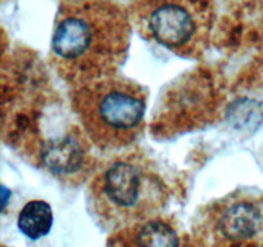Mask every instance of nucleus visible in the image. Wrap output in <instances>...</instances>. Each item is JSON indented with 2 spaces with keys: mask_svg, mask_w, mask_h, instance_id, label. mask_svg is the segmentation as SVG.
<instances>
[{
  "mask_svg": "<svg viewBox=\"0 0 263 247\" xmlns=\"http://www.w3.org/2000/svg\"><path fill=\"white\" fill-rule=\"evenodd\" d=\"M139 31L182 58H198L205 50L212 25V0H135Z\"/></svg>",
  "mask_w": 263,
  "mask_h": 247,
  "instance_id": "4",
  "label": "nucleus"
},
{
  "mask_svg": "<svg viewBox=\"0 0 263 247\" xmlns=\"http://www.w3.org/2000/svg\"><path fill=\"white\" fill-rule=\"evenodd\" d=\"M199 237L200 247H262L261 201L252 196H231L208 214Z\"/></svg>",
  "mask_w": 263,
  "mask_h": 247,
  "instance_id": "5",
  "label": "nucleus"
},
{
  "mask_svg": "<svg viewBox=\"0 0 263 247\" xmlns=\"http://www.w3.org/2000/svg\"><path fill=\"white\" fill-rule=\"evenodd\" d=\"M3 247H5V246H3Z\"/></svg>",
  "mask_w": 263,
  "mask_h": 247,
  "instance_id": "9",
  "label": "nucleus"
},
{
  "mask_svg": "<svg viewBox=\"0 0 263 247\" xmlns=\"http://www.w3.org/2000/svg\"><path fill=\"white\" fill-rule=\"evenodd\" d=\"M148 94L138 82L118 75L73 87L72 110L89 140L103 152L135 144L145 128Z\"/></svg>",
  "mask_w": 263,
  "mask_h": 247,
  "instance_id": "3",
  "label": "nucleus"
},
{
  "mask_svg": "<svg viewBox=\"0 0 263 247\" xmlns=\"http://www.w3.org/2000/svg\"><path fill=\"white\" fill-rule=\"evenodd\" d=\"M107 247H193L175 220L159 215L113 232Z\"/></svg>",
  "mask_w": 263,
  "mask_h": 247,
  "instance_id": "7",
  "label": "nucleus"
},
{
  "mask_svg": "<svg viewBox=\"0 0 263 247\" xmlns=\"http://www.w3.org/2000/svg\"><path fill=\"white\" fill-rule=\"evenodd\" d=\"M90 143L84 130L71 128L69 131L44 144L40 153L41 164L62 182L84 180L91 167Z\"/></svg>",
  "mask_w": 263,
  "mask_h": 247,
  "instance_id": "6",
  "label": "nucleus"
},
{
  "mask_svg": "<svg viewBox=\"0 0 263 247\" xmlns=\"http://www.w3.org/2000/svg\"><path fill=\"white\" fill-rule=\"evenodd\" d=\"M130 33L128 15L110 0H71L57 17L51 64L72 87L117 75Z\"/></svg>",
  "mask_w": 263,
  "mask_h": 247,
  "instance_id": "1",
  "label": "nucleus"
},
{
  "mask_svg": "<svg viewBox=\"0 0 263 247\" xmlns=\"http://www.w3.org/2000/svg\"><path fill=\"white\" fill-rule=\"evenodd\" d=\"M168 197L167 184L154 165L134 152L103 165L87 189L95 219L110 232L159 216Z\"/></svg>",
  "mask_w": 263,
  "mask_h": 247,
  "instance_id": "2",
  "label": "nucleus"
},
{
  "mask_svg": "<svg viewBox=\"0 0 263 247\" xmlns=\"http://www.w3.org/2000/svg\"><path fill=\"white\" fill-rule=\"evenodd\" d=\"M53 210L45 201L33 200L26 203L18 216V228L30 239H40L53 226Z\"/></svg>",
  "mask_w": 263,
  "mask_h": 247,
  "instance_id": "8",
  "label": "nucleus"
}]
</instances>
